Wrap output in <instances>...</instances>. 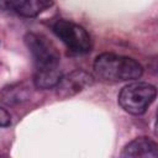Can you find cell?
<instances>
[{
  "label": "cell",
  "instance_id": "30bf717a",
  "mask_svg": "<svg viewBox=\"0 0 158 158\" xmlns=\"http://www.w3.org/2000/svg\"><path fill=\"white\" fill-rule=\"evenodd\" d=\"M10 123H11V118H10L9 112L0 107V127L9 126Z\"/></svg>",
  "mask_w": 158,
  "mask_h": 158
},
{
  "label": "cell",
  "instance_id": "5b68a950",
  "mask_svg": "<svg viewBox=\"0 0 158 158\" xmlns=\"http://www.w3.org/2000/svg\"><path fill=\"white\" fill-rule=\"evenodd\" d=\"M93 84V77L84 70H74L67 75H62L56 85L57 94L60 98H70Z\"/></svg>",
  "mask_w": 158,
  "mask_h": 158
},
{
  "label": "cell",
  "instance_id": "ba28073f",
  "mask_svg": "<svg viewBox=\"0 0 158 158\" xmlns=\"http://www.w3.org/2000/svg\"><path fill=\"white\" fill-rule=\"evenodd\" d=\"M53 5V0H25L16 12L25 17H35Z\"/></svg>",
  "mask_w": 158,
  "mask_h": 158
},
{
  "label": "cell",
  "instance_id": "277c9868",
  "mask_svg": "<svg viewBox=\"0 0 158 158\" xmlns=\"http://www.w3.org/2000/svg\"><path fill=\"white\" fill-rule=\"evenodd\" d=\"M25 42L35 60L36 69L58 67L60 59L59 52L46 36L40 33H27Z\"/></svg>",
  "mask_w": 158,
  "mask_h": 158
},
{
  "label": "cell",
  "instance_id": "3957f363",
  "mask_svg": "<svg viewBox=\"0 0 158 158\" xmlns=\"http://www.w3.org/2000/svg\"><path fill=\"white\" fill-rule=\"evenodd\" d=\"M53 32L74 53L83 54L91 49V38L86 30L72 21L58 20L53 25Z\"/></svg>",
  "mask_w": 158,
  "mask_h": 158
},
{
  "label": "cell",
  "instance_id": "52a82bcc",
  "mask_svg": "<svg viewBox=\"0 0 158 158\" xmlns=\"http://www.w3.org/2000/svg\"><path fill=\"white\" fill-rule=\"evenodd\" d=\"M60 78H62V73L58 69V67L44 68V69H36L33 81L35 85L40 89H51V88H56Z\"/></svg>",
  "mask_w": 158,
  "mask_h": 158
},
{
  "label": "cell",
  "instance_id": "7a4b0ae2",
  "mask_svg": "<svg viewBox=\"0 0 158 158\" xmlns=\"http://www.w3.org/2000/svg\"><path fill=\"white\" fill-rule=\"evenodd\" d=\"M156 86L143 81H135L123 86L118 94L120 106L128 114L141 115L156 99Z\"/></svg>",
  "mask_w": 158,
  "mask_h": 158
},
{
  "label": "cell",
  "instance_id": "6da1fadb",
  "mask_svg": "<svg viewBox=\"0 0 158 158\" xmlns=\"http://www.w3.org/2000/svg\"><path fill=\"white\" fill-rule=\"evenodd\" d=\"M94 73L102 81L118 83L138 79L143 73V68L133 58L115 53H102L94 62Z\"/></svg>",
  "mask_w": 158,
  "mask_h": 158
},
{
  "label": "cell",
  "instance_id": "9c48e42d",
  "mask_svg": "<svg viewBox=\"0 0 158 158\" xmlns=\"http://www.w3.org/2000/svg\"><path fill=\"white\" fill-rule=\"evenodd\" d=\"M25 0H0V10H14L16 11Z\"/></svg>",
  "mask_w": 158,
  "mask_h": 158
},
{
  "label": "cell",
  "instance_id": "8992f818",
  "mask_svg": "<svg viewBox=\"0 0 158 158\" xmlns=\"http://www.w3.org/2000/svg\"><path fill=\"white\" fill-rule=\"evenodd\" d=\"M122 157H151L156 158L158 156V146L154 141L148 137H137L130 143H127L121 153Z\"/></svg>",
  "mask_w": 158,
  "mask_h": 158
}]
</instances>
